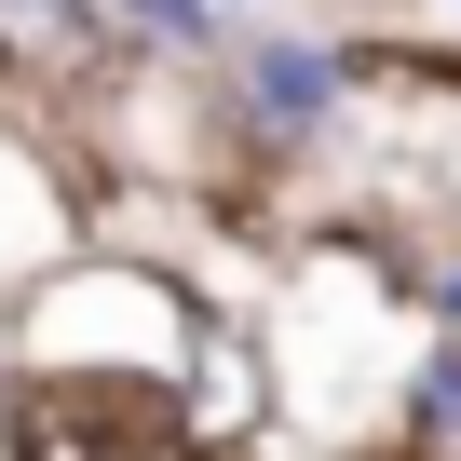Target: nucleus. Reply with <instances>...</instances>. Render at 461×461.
<instances>
[{
	"label": "nucleus",
	"mask_w": 461,
	"mask_h": 461,
	"mask_svg": "<svg viewBox=\"0 0 461 461\" xmlns=\"http://www.w3.org/2000/svg\"><path fill=\"white\" fill-rule=\"evenodd\" d=\"M326 95H339V68H326V55H299V41H272V55H258V109H272V122H326Z\"/></svg>",
	"instance_id": "f257e3e1"
},
{
	"label": "nucleus",
	"mask_w": 461,
	"mask_h": 461,
	"mask_svg": "<svg viewBox=\"0 0 461 461\" xmlns=\"http://www.w3.org/2000/svg\"><path fill=\"white\" fill-rule=\"evenodd\" d=\"M122 14H149L163 41H203V0H122Z\"/></svg>",
	"instance_id": "f03ea898"
},
{
	"label": "nucleus",
	"mask_w": 461,
	"mask_h": 461,
	"mask_svg": "<svg viewBox=\"0 0 461 461\" xmlns=\"http://www.w3.org/2000/svg\"><path fill=\"white\" fill-rule=\"evenodd\" d=\"M434 420H447V434H461V353H447V366H434Z\"/></svg>",
	"instance_id": "7ed1b4c3"
},
{
	"label": "nucleus",
	"mask_w": 461,
	"mask_h": 461,
	"mask_svg": "<svg viewBox=\"0 0 461 461\" xmlns=\"http://www.w3.org/2000/svg\"><path fill=\"white\" fill-rule=\"evenodd\" d=\"M447 326H461V272H447Z\"/></svg>",
	"instance_id": "39448f33"
},
{
	"label": "nucleus",
	"mask_w": 461,
	"mask_h": 461,
	"mask_svg": "<svg viewBox=\"0 0 461 461\" xmlns=\"http://www.w3.org/2000/svg\"><path fill=\"white\" fill-rule=\"evenodd\" d=\"M14 14H68V0H14Z\"/></svg>",
	"instance_id": "20e7f679"
}]
</instances>
